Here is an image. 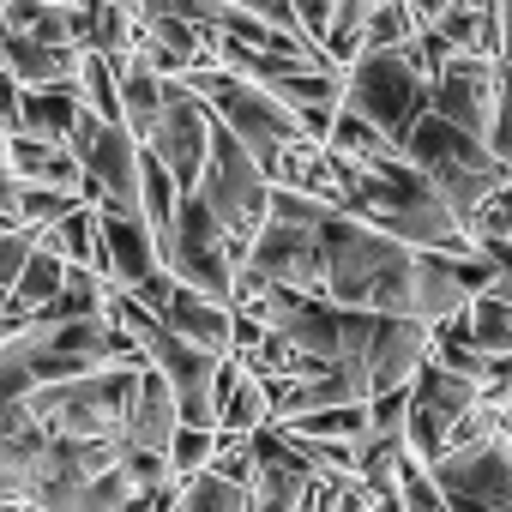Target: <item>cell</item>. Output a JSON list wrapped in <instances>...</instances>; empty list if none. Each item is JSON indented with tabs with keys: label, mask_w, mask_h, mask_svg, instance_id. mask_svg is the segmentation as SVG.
<instances>
[{
	"label": "cell",
	"mask_w": 512,
	"mask_h": 512,
	"mask_svg": "<svg viewBox=\"0 0 512 512\" xmlns=\"http://www.w3.org/2000/svg\"><path fill=\"white\" fill-rule=\"evenodd\" d=\"M211 127H217V115L205 109V97H193L181 79H163V115H157V133H151V145H145V151L175 175V187H181V193H193V187H199V175H205Z\"/></svg>",
	"instance_id": "cell-11"
},
{
	"label": "cell",
	"mask_w": 512,
	"mask_h": 512,
	"mask_svg": "<svg viewBox=\"0 0 512 512\" xmlns=\"http://www.w3.org/2000/svg\"><path fill=\"white\" fill-rule=\"evenodd\" d=\"M416 266H422L416 247H398L392 235H380L356 211L332 205L320 217V296L326 302L410 320V308H416Z\"/></svg>",
	"instance_id": "cell-1"
},
{
	"label": "cell",
	"mask_w": 512,
	"mask_h": 512,
	"mask_svg": "<svg viewBox=\"0 0 512 512\" xmlns=\"http://www.w3.org/2000/svg\"><path fill=\"white\" fill-rule=\"evenodd\" d=\"M7 169L31 187H61V193H79L85 199V169L73 157L67 139H37V133H13L7 139Z\"/></svg>",
	"instance_id": "cell-18"
},
{
	"label": "cell",
	"mask_w": 512,
	"mask_h": 512,
	"mask_svg": "<svg viewBox=\"0 0 512 512\" xmlns=\"http://www.w3.org/2000/svg\"><path fill=\"white\" fill-rule=\"evenodd\" d=\"M290 19H296V31L326 55V43H332V31H338V0H290Z\"/></svg>",
	"instance_id": "cell-34"
},
{
	"label": "cell",
	"mask_w": 512,
	"mask_h": 512,
	"mask_svg": "<svg viewBox=\"0 0 512 512\" xmlns=\"http://www.w3.org/2000/svg\"><path fill=\"white\" fill-rule=\"evenodd\" d=\"M73 85H79V97H85V109H91V115L121 121V67H115L109 55H79Z\"/></svg>",
	"instance_id": "cell-28"
},
{
	"label": "cell",
	"mask_w": 512,
	"mask_h": 512,
	"mask_svg": "<svg viewBox=\"0 0 512 512\" xmlns=\"http://www.w3.org/2000/svg\"><path fill=\"white\" fill-rule=\"evenodd\" d=\"M79 169H85V205H103V211H127L139 217V163H145V145L121 127V121H103V115H79L73 133H67Z\"/></svg>",
	"instance_id": "cell-8"
},
{
	"label": "cell",
	"mask_w": 512,
	"mask_h": 512,
	"mask_svg": "<svg viewBox=\"0 0 512 512\" xmlns=\"http://www.w3.org/2000/svg\"><path fill=\"white\" fill-rule=\"evenodd\" d=\"M326 151H332L338 163H356V169H386V163H398V157H404L380 127H368V121H356V115H344V109H338V121H332Z\"/></svg>",
	"instance_id": "cell-24"
},
{
	"label": "cell",
	"mask_w": 512,
	"mask_h": 512,
	"mask_svg": "<svg viewBox=\"0 0 512 512\" xmlns=\"http://www.w3.org/2000/svg\"><path fill=\"white\" fill-rule=\"evenodd\" d=\"M494 103H500V67L482 61V55H452L440 73H434V115L452 121L458 133L482 139L488 145V127H494Z\"/></svg>",
	"instance_id": "cell-13"
},
{
	"label": "cell",
	"mask_w": 512,
	"mask_h": 512,
	"mask_svg": "<svg viewBox=\"0 0 512 512\" xmlns=\"http://www.w3.org/2000/svg\"><path fill=\"white\" fill-rule=\"evenodd\" d=\"M0 314H7V290H0Z\"/></svg>",
	"instance_id": "cell-48"
},
{
	"label": "cell",
	"mask_w": 512,
	"mask_h": 512,
	"mask_svg": "<svg viewBox=\"0 0 512 512\" xmlns=\"http://www.w3.org/2000/svg\"><path fill=\"white\" fill-rule=\"evenodd\" d=\"M488 151L512 169V67H500V103H494V127H488Z\"/></svg>",
	"instance_id": "cell-38"
},
{
	"label": "cell",
	"mask_w": 512,
	"mask_h": 512,
	"mask_svg": "<svg viewBox=\"0 0 512 512\" xmlns=\"http://www.w3.org/2000/svg\"><path fill=\"white\" fill-rule=\"evenodd\" d=\"M145 362L163 374L175 410H181V428H217V392H223V362L229 356H211V350H193L181 338H169L163 326L145 338Z\"/></svg>",
	"instance_id": "cell-12"
},
{
	"label": "cell",
	"mask_w": 512,
	"mask_h": 512,
	"mask_svg": "<svg viewBox=\"0 0 512 512\" xmlns=\"http://www.w3.org/2000/svg\"><path fill=\"white\" fill-rule=\"evenodd\" d=\"M73 205H85L79 193H61V187H31L25 181V193H19V223L25 229H49V223H61Z\"/></svg>",
	"instance_id": "cell-32"
},
{
	"label": "cell",
	"mask_w": 512,
	"mask_h": 512,
	"mask_svg": "<svg viewBox=\"0 0 512 512\" xmlns=\"http://www.w3.org/2000/svg\"><path fill=\"white\" fill-rule=\"evenodd\" d=\"M404 7H410V19H416V25H434V19L446 13V0H404Z\"/></svg>",
	"instance_id": "cell-41"
},
{
	"label": "cell",
	"mask_w": 512,
	"mask_h": 512,
	"mask_svg": "<svg viewBox=\"0 0 512 512\" xmlns=\"http://www.w3.org/2000/svg\"><path fill=\"white\" fill-rule=\"evenodd\" d=\"M482 404V386L476 380H458L446 374L434 356L422 362V374L410 380V416H404V440H410V458L416 464H434L452 440V428Z\"/></svg>",
	"instance_id": "cell-10"
},
{
	"label": "cell",
	"mask_w": 512,
	"mask_h": 512,
	"mask_svg": "<svg viewBox=\"0 0 512 512\" xmlns=\"http://www.w3.org/2000/svg\"><path fill=\"white\" fill-rule=\"evenodd\" d=\"M175 428H181V410H175V398H169L163 374H157V368H145V374H139V386H133L127 422H121V446H127V452H169Z\"/></svg>",
	"instance_id": "cell-17"
},
{
	"label": "cell",
	"mask_w": 512,
	"mask_h": 512,
	"mask_svg": "<svg viewBox=\"0 0 512 512\" xmlns=\"http://www.w3.org/2000/svg\"><path fill=\"white\" fill-rule=\"evenodd\" d=\"M229 7H241V13H253V19H266V25H278V31L302 37V31H296V19H290V0H229ZM302 43H308V37H302Z\"/></svg>",
	"instance_id": "cell-39"
},
{
	"label": "cell",
	"mask_w": 512,
	"mask_h": 512,
	"mask_svg": "<svg viewBox=\"0 0 512 512\" xmlns=\"http://www.w3.org/2000/svg\"><path fill=\"white\" fill-rule=\"evenodd\" d=\"M260 428H272L266 386L229 356L223 362V392H217V440H253Z\"/></svg>",
	"instance_id": "cell-20"
},
{
	"label": "cell",
	"mask_w": 512,
	"mask_h": 512,
	"mask_svg": "<svg viewBox=\"0 0 512 512\" xmlns=\"http://www.w3.org/2000/svg\"><path fill=\"white\" fill-rule=\"evenodd\" d=\"M163 332L181 338V344H193V350L235 356V308H223V302H211V296H199V290H181V284H175V296H169V308H163Z\"/></svg>",
	"instance_id": "cell-16"
},
{
	"label": "cell",
	"mask_w": 512,
	"mask_h": 512,
	"mask_svg": "<svg viewBox=\"0 0 512 512\" xmlns=\"http://www.w3.org/2000/svg\"><path fill=\"white\" fill-rule=\"evenodd\" d=\"M85 115V97L79 85H43V91H19V133H37V139H67L73 121Z\"/></svg>",
	"instance_id": "cell-22"
},
{
	"label": "cell",
	"mask_w": 512,
	"mask_h": 512,
	"mask_svg": "<svg viewBox=\"0 0 512 512\" xmlns=\"http://www.w3.org/2000/svg\"><path fill=\"white\" fill-rule=\"evenodd\" d=\"M416 31H422V25L410 19V7H404V0H386V7H374V13H368V25H362V55L404 49Z\"/></svg>",
	"instance_id": "cell-30"
},
{
	"label": "cell",
	"mask_w": 512,
	"mask_h": 512,
	"mask_svg": "<svg viewBox=\"0 0 512 512\" xmlns=\"http://www.w3.org/2000/svg\"><path fill=\"white\" fill-rule=\"evenodd\" d=\"M175 205H181V187H175V175L145 151V163H139V217H145V229L163 241L169 235V223H175Z\"/></svg>",
	"instance_id": "cell-27"
},
{
	"label": "cell",
	"mask_w": 512,
	"mask_h": 512,
	"mask_svg": "<svg viewBox=\"0 0 512 512\" xmlns=\"http://www.w3.org/2000/svg\"><path fill=\"white\" fill-rule=\"evenodd\" d=\"M211 476H223V482H235V488H253V476H260V458H253V440H217Z\"/></svg>",
	"instance_id": "cell-36"
},
{
	"label": "cell",
	"mask_w": 512,
	"mask_h": 512,
	"mask_svg": "<svg viewBox=\"0 0 512 512\" xmlns=\"http://www.w3.org/2000/svg\"><path fill=\"white\" fill-rule=\"evenodd\" d=\"M121 67V127L139 139V145H151V133H157V115H163V79L145 67V55L133 49L127 61H115Z\"/></svg>",
	"instance_id": "cell-21"
},
{
	"label": "cell",
	"mask_w": 512,
	"mask_h": 512,
	"mask_svg": "<svg viewBox=\"0 0 512 512\" xmlns=\"http://www.w3.org/2000/svg\"><path fill=\"white\" fill-rule=\"evenodd\" d=\"M0 163H7V133H0Z\"/></svg>",
	"instance_id": "cell-47"
},
{
	"label": "cell",
	"mask_w": 512,
	"mask_h": 512,
	"mask_svg": "<svg viewBox=\"0 0 512 512\" xmlns=\"http://www.w3.org/2000/svg\"><path fill=\"white\" fill-rule=\"evenodd\" d=\"M398 512H446V494L434 488L428 464H416V458L398 464Z\"/></svg>",
	"instance_id": "cell-33"
},
{
	"label": "cell",
	"mask_w": 512,
	"mask_h": 512,
	"mask_svg": "<svg viewBox=\"0 0 512 512\" xmlns=\"http://www.w3.org/2000/svg\"><path fill=\"white\" fill-rule=\"evenodd\" d=\"M61 290H67V260L37 241V253L25 260V272H19V284H13V296H7V314H13L19 326H31V320L61 296Z\"/></svg>",
	"instance_id": "cell-23"
},
{
	"label": "cell",
	"mask_w": 512,
	"mask_h": 512,
	"mask_svg": "<svg viewBox=\"0 0 512 512\" xmlns=\"http://www.w3.org/2000/svg\"><path fill=\"white\" fill-rule=\"evenodd\" d=\"M464 235H470V247H476V241H512V187H500V193L464 223Z\"/></svg>",
	"instance_id": "cell-35"
},
{
	"label": "cell",
	"mask_w": 512,
	"mask_h": 512,
	"mask_svg": "<svg viewBox=\"0 0 512 512\" xmlns=\"http://www.w3.org/2000/svg\"><path fill=\"white\" fill-rule=\"evenodd\" d=\"M464 338H470L476 356L506 362V356H512V302H500V296H476V302L464 308Z\"/></svg>",
	"instance_id": "cell-25"
},
{
	"label": "cell",
	"mask_w": 512,
	"mask_h": 512,
	"mask_svg": "<svg viewBox=\"0 0 512 512\" xmlns=\"http://www.w3.org/2000/svg\"><path fill=\"white\" fill-rule=\"evenodd\" d=\"M398 151L434 181V193L452 205V217L458 223H470L500 187H512V169L482 145V139H470V133H458L452 121H440L434 109L428 115H416V127L398 139Z\"/></svg>",
	"instance_id": "cell-2"
},
{
	"label": "cell",
	"mask_w": 512,
	"mask_h": 512,
	"mask_svg": "<svg viewBox=\"0 0 512 512\" xmlns=\"http://www.w3.org/2000/svg\"><path fill=\"white\" fill-rule=\"evenodd\" d=\"M181 85H187L193 97H205V109L241 139V151L260 163V169H272V163L302 139V121H296L290 103H278L266 85H253V79H241V73H229V67H199V73H187Z\"/></svg>",
	"instance_id": "cell-4"
},
{
	"label": "cell",
	"mask_w": 512,
	"mask_h": 512,
	"mask_svg": "<svg viewBox=\"0 0 512 512\" xmlns=\"http://www.w3.org/2000/svg\"><path fill=\"white\" fill-rule=\"evenodd\" d=\"M157 247H163V272H169L181 290H199V296L235 308V278H241V260H247V253L235 247V235L217 223V211H211L199 193H181L175 223H169V235H163Z\"/></svg>",
	"instance_id": "cell-5"
},
{
	"label": "cell",
	"mask_w": 512,
	"mask_h": 512,
	"mask_svg": "<svg viewBox=\"0 0 512 512\" xmlns=\"http://www.w3.org/2000/svg\"><path fill=\"white\" fill-rule=\"evenodd\" d=\"M0 73H7L19 91H43V85H67L79 73V49H49L37 37L0 31Z\"/></svg>",
	"instance_id": "cell-19"
},
{
	"label": "cell",
	"mask_w": 512,
	"mask_h": 512,
	"mask_svg": "<svg viewBox=\"0 0 512 512\" xmlns=\"http://www.w3.org/2000/svg\"><path fill=\"white\" fill-rule=\"evenodd\" d=\"M67 31H73L79 55L127 61L139 49V13L121 7V0H79V7H67Z\"/></svg>",
	"instance_id": "cell-15"
},
{
	"label": "cell",
	"mask_w": 512,
	"mask_h": 512,
	"mask_svg": "<svg viewBox=\"0 0 512 512\" xmlns=\"http://www.w3.org/2000/svg\"><path fill=\"white\" fill-rule=\"evenodd\" d=\"M446 7H470V13H494L500 0H446Z\"/></svg>",
	"instance_id": "cell-43"
},
{
	"label": "cell",
	"mask_w": 512,
	"mask_h": 512,
	"mask_svg": "<svg viewBox=\"0 0 512 512\" xmlns=\"http://www.w3.org/2000/svg\"><path fill=\"white\" fill-rule=\"evenodd\" d=\"M368 512H398V500H374V506H368Z\"/></svg>",
	"instance_id": "cell-45"
},
{
	"label": "cell",
	"mask_w": 512,
	"mask_h": 512,
	"mask_svg": "<svg viewBox=\"0 0 512 512\" xmlns=\"http://www.w3.org/2000/svg\"><path fill=\"white\" fill-rule=\"evenodd\" d=\"M434 103V79L416 67L410 43L386 49V55H362L356 67H344V115L380 127L392 145L416 127V115H428Z\"/></svg>",
	"instance_id": "cell-6"
},
{
	"label": "cell",
	"mask_w": 512,
	"mask_h": 512,
	"mask_svg": "<svg viewBox=\"0 0 512 512\" xmlns=\"http://www.w3.org/2000/svg\"><path fill=\"white\" fill-rule=\"evenodd\" d=\"M428 476L446 494V512H512V446L500 434L440 452Z\"/></svg>",
	"instance_id": "cell-9"
},
{
	"label": "cell",
	"mask_w": 512,
	"mask_h": 512,
	"mask_svg": "<svg viewBox=\"0 0 512 512\" xmlns=\"http://www.w3.org/2000/svg\"><path fill=\"white\" fill-rule=\"evenodd\" d=\"M296 440H338V446H362L368 434V404H332V410H314V416H296V422H272Z\"/></svg>",
	"instance_id": "cell-26"
},
{
	"label": "cell",
	"mask_w": 512,
	"mask_h": 512,
	"mask_svg": "<svg viewBox=\"0 0 512 512\" xmlns=\"http://www.w3.org/2000/svg\"><path fill=\"white\" fill-rule=\"evenodd\" d=\"M211 458H217V428H175V440H169V470H175V482L211 470Z\"/></svg>",
	"instance_id": "cell-31"
},
{
	"label": "cell",
	"mask_w": 512,
	"mask_h": 512,
	"mask_svg": "<svg viewBox=\"0 0 512 512\" xmlns=\"http://www.w3.org/2000/svg\"><path fill=\"white\" fill-rule=\"evenodd\" d=\"M500 440H506V446H512V404H506V410H500Z\"/></svg>",
	"instance_id": "cell-44"
},
{
	"label": "cell",
	"mask_w": 512,
	"mask_h": 512,
	"mask_svg": "<svg viewBox=\"0 0 512 512\" xmlns=\"http://www.w3.org/2000/svg\"><path fill=\"white\" fill-rule=\"evenodd\" d=\"M43 7H61V13H67V7H79V0H43Z\"/></svg>",
	"instance_id": "cell-46"
},
{
	"label": "cell",
	"mask_w": 512,
	"mask_h": 512,
	"mask_svg": "<svg viewBox=\"0 0 512 512\" xmlns=\"http://www.w3.org/2000/svg\"><path fill=\"white\" fill-rule=\"evenodd\" d=\"M151 362L133 356V362H115V368H97V374H79V380H55V386H37L25 398V410L37 416V428L49 440H121V422H127V404H133V386Z\"/></svg>",
	"instance_id": "cell-3"
},
{
	"label": "cell",
	"mask_w": 512,
	"mask_h": 512,
	"mask_svg": "<svg viewBox=\"0 0 512 512\" xmlns=\"http://www.w3.org/2000/svg\"><path fill=\"white\" fill-rule=\"evenodd\" d=\"M37 235H43V229H7V235H0V290H7V296H13L25 260L37 253Z\"/></svg>",
	"instance_id": "cell-37"
},
{
	"label": "cell",
	"mask_w": 512,
	"mask_h": 512,
	"mask_svg": "<svg viewBox=\"0 0 512 512\" xmlns=\"http://www.w3.org/2000/svg\"><path fill=\"white\" fill-rule=\"evenodd\" d=\"M97 229H103V247H109V284L115 290H139L151 272H163V247L145 229V217H127V211H103L97 205Z\"/></svg>",
	"instance_id": "cell-14"
},
{
	"label": "cell",
	"mask_w": 512,
	"mask_h": 512,
	"mask_svg": "<svg viewBox=\"0 0 512 512\" xmlns=\"http://www.w3.org/2000/svg\"><path fill=\"white\" fill-rule=\"evenodd\" d=\"M19 332H25V326H19V320H13V314H0V344H13V338H19Z\"/></svg>",
	"instance_id": "cell-42"
},
{
	"label": "cell",
	"mask_w": 512,
	"mask_h": 512,
	"mask_svg": "<svg viewBox=\"0 0 512 512\" xmlns=\"http://www.w3.org/2000/svg\"><path fill=\"white\" fill-rule=\"evenodd\" d=\"M0 133H19V85L13 79H0Z\"/></svg>",
	"instance_id": "cell-40"
},
{
	"label": "cell",
	"mask_w": 512,
	"mask_h": 512,
	"mask_svg": "<svg viewBox=\"0 0 512 512\" xmlns=\"http://www.w3.org/2000/svg\"><path fill=\"white\" fill-rule=\"evenodd\" d=\"M121 7H133V0H121Z\"/></svg>",
	"instance_id": "cell-49"
},
{
	"label": "cell",
	"mask_w": 512,
	"mask_h": 512,
	"mask_svg": "<svg viewBox=\"0 0 512 512\" xmlns=\"http://www.w3.org/2000/svg\"><path fill=\"white\" fill-rule=\"evenodd\" d=\"M211 211H217V223L235 235V247L247 253L253 247V235H260V223H266V205H272V181H266V169L253 163L247 151H241V139L217 121L211 127V157H205V175H199V187H193Z\"/></svg>",
	"instance_id": "cell-7"
},
{
	"label": "cell",
	"mask_w": 512,
	"mask_h": 512,
	"mask_svg": "<svg viewBox=\"0 0 512 512\" xmlns=\"http://www.w3.org/2000/svg\"><path fill=\"white\" fill-rule=\"evenodd\" d=\"M181 512H253V500H247V488L199 470V476L181 482Z\"/></svg>",
	"instance_id": "cell-29"
}]
</instances>
